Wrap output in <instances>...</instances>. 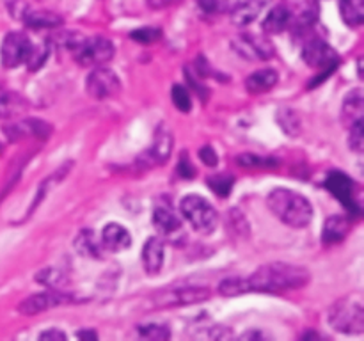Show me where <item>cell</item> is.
Segmentation results:
<instances>
[{"label": "cell", "mask_w": 364, "mask_h": 341, "mask_svg": "<svg viewBox=\"0 0 364 341\" xmlns=\"http://www.w3.org/2000/svg\"><path fill=\"white\" fill-rule=\"evenodd\" d=\"M311 276L304 266L290 265V263H269L263 265L247 277L249 291H267V293H277V291L297 290L306 286Z\"/></svg>", "instance_id": "6da1fadb"}, {"label": "cell", "mask_w": 364, "mask_h": 341, "mask_svg": "<svg viewBox=\"0 0 364 341\" xmlns=\"http://www.w3.org/2000/svg\"><path fill=\"white\" fill-rule=\"evenodd\" d=\"M270 212L290 227H306L313 219V206L304 195L288 188H276L267 197Z\"/></svg>", "instance_id": "7a4b0ae2"}, {"label": "cell", "mask_w": 364, "mask_h": 341, "mask_svg": "<svg viewBox=\"0 0 364 341\" xmlns=\"http://www.w3.org/2000/svg\"><path fill=\"white\" fill-rule=\"evenodd\" d=\"M329 323L343 334L364 332V305L359 297H345L329 309Z\"/></svg>", "instance_id": "3957f363"}, {"label": "cell", "mask_w": 364, "mask_h": 341, "mask_svg": "<svg viewBox=\"0 0 364 341\" xmlns=\"http://www.w3.org/2000/svg\"><path fill=\"white\" fill-rule=\"evenodd\" d=\"M68 48L73 53L75 60L82 66H103L114 57V45L110 39L95 36V38H78L71 39Z\"/></svg>", "instance_id": "277c9868"}, {"label": "cell", "mask_w": 364, "mask_h": 341, "mask_svg": "<svg viewBox=\"0 0 364 341\" xmlns=\"http://www.w3.org/2000/svg\"><path fill=\"white\" fill-rule=\"evenodd\" d=\"M180 212L199 233L208 234L217 227L219 217H217L215 208L201 195H185L180 202Z\"/></svg>", "instance_id": "5b68a950"}, {"label": "cell", "mask_w": 364, "mask_h": 341, "mask_svg": "<svg viewBox=\"0 0 364 341\" xmlns=\"http://www.w3.org/2000/svg\"><path fill=\"white\" fill-rule=\"evenodd\" d=\"M212 291L205 286H171L167 290L153 295L156 308H173V305H188L203 302L210 297Z\"/></svg>", "instance_id": "8992f818"}, {"label": "cell", "mask_w": 364, "mask_h": 341, "mask_svg": "<svg viewBox=\"0 0 364 341\" xmlns=\"http://www.w3.org/2000/svg\"><path fill=\"white\" fill-rule=\"evenodd\" d=\"M34 52V45L23 32H9L4 38L2 48H0V57L6 67H18L21 64H27L28 59Z\"/></svg>", "instance_id": "52a82bcc"}, {"label": "cell", "mask_w": 364, "mask_h": 341, "mask_svg": "<svg viewBox=\"0 0 364 341\" xmlns=\"http://www.w3.org/2000/svg\"><path fill=\"white\" fill-rule=\"evenodd\" d=\"M302 59L313 70H323L327 75L338 66V53L322 38H311L302 48Z\"/></svg>", "instance_id": "ba28073f"}, {"label": "cell", "mask_w": 364, "mask_h": 341, "mask_svg": "<svg viewBox=\"0 0 364 341\" xmlns=\"http://www.w3.org/2000/svg\"><path fill=\"white\" fill-rule=\"evenodd\" d=\"M85 89H87V94L95 99H110L114 96L119 94L121 91V80L117 78V75L114 73L109 67L96 66L95 71L87 75V80H85Z\"/></svg>", "instance_id": "9c48e42d"}, {"label": "cell", "mask_w": 364, "mask_h": 341, "mask_svg": "<svg viewBox=\"0 0 364 341\" xmlns=\"http://www.w3.org/2000/svg\"><path fill=\"white\" fill-rule=\"evenodd\" d=\"M233 48L238 55L249 60H267L274 57V46L267 38L259 34H240L233 39Z\"/></svg>", "instance_id": "30bf717a"}, {"label": "cell", "mask_w": 364, "mask_h": 341, "mask_svg": "<svg viewBox=\"0 0 364 341\" xmlns=\"http://www.w3.org/2000/svg\"><path fill=\"white\" fill-rule=\"evenodd\" d=\"M75 302V298L68 293H60V291L52 290V291H43V293L31 295L28 298H25L20 305H18V311L21 315H39L43 311H48V309L57 308V305L63 304H71Z\"/></svg>", "instance_id": "8fae6325"}, {"label": "cell", "mask_w": 364, "mask_h": 341, "mask_svg": "<svg viewBox=\"0 0 364 341\" xmlns=\"http://www.w3.org/2000/svg\"><path fill=\"white\" fill-rule=\"evenodd\" d=\"M326 187L329 188V190L333 192L348 210L359 212V210L355 208L354 181H352L347 174H343L341 170H333V173H329V176H327Z\"/></svg>", "instance_id": "7c38bea8"}, {"label": "cell", "mask_w": 364, "mask_h": 341, "mask_svg": "<svg viewBox=\"0 0 364 341\" xmlns=\"http://www.w3.org/2000/svg\"><path fill=\"white\" fill-rule=\"evenodd\" d=\"M102 244L105 251L121 252L132 245V234L124 226L117 222H109L102 231Z\"/></svg>", "instance_id": "4fadbf2b"}, {"label": "cell", "mask_w": 364, "mask_h": 341, "mask_svg": "<svg viewBox=\"0 0 364 341\" xmlns=\"http://www.w3.org/2000/svg\"><path fill=\"white\" fill-rule=\"evenodd\" d=\"M270 2L272 0H244V2H237V6L231 11V21L238 27H247L262 14V11Z\"/></svg>", "instance_id": "5bb4252c"}, {"label": "cell", "mask_w": 364, "mask_h": 341, "mask_svg": "<svg viewBox=\"0 0 364 341\" xmlns=\"http://www.w3.org/2000/svg\"><path fill=\"white\" fill-rule=\"evenodd\" d=\"M171 151H173V135L167 130V126H160V130L155 134V142L144 155V160H148V163H151V166L164 163L169 158Z\"/></svg>", "instance_id": "9a60e30c"}, {"label": "cell", "mask_w": 364, "mask_h": 341, "mask_svg": "<svg viewBox=\"0 0 364 341\" xmlns=\"http://www.w3.org/2000/svg\"><path fill=\"white\" fill-rule=\"evenodd\" d=\"M142 265L149 276H155L160 272L164 265V242L162 238L151 237L146 240L142 247Z\"/></svg>", "instance_id": "2e32d148"}, {"label": "cell", "mask_w": 364, "mask_h": 341, "mask_svg": "<svg viewBox=\"0 0 364 341\" xmlns=\"http://www.w3.org/2000/svg\"><path fill=\"white\" fill-rule=\"evenodd\" d=\"M153 224L159 229V233L166 237H173L174 233L181 231V220L176 215L171 205H159L153 212Z\"/></svg>", "instance_id": "e0dca14e"}, {"label": "cell", "mask_w": 364, "mask_h": 341, "mask_svg": "<svg viewBox=\"0 0 364 341\" xmlns=\"http://www.w3.org/2000/svg\"><path fill=\"white\" fill-rule=\"evenodd\" d=\"M75 249L80 256L91 259H103L105 256V247L98 240L96 233L92 229H82L75 238Z\"/></svg>", "instance_id": "ac0fdd59"}, {"label": "cell", "mask_w": 364, "mask_h": 341, "mask_svg": "<svg viewBox=\"0 0 364 341\" xmlns=\"http://www.w3.org/2000/svg\"><path fill=\"white\" fill-rule=\"evenodd\" d=\"M291 21H294V13L290 11V7L281 4V6L272 7L269 11L262 27L267 34H281V32H284L290 27Z\"/></svg>", "instance_id": "d6986e66"}, {"label": "cell", "mask_w": 364, "mask_h": 341, "mask_svg": "<svg viewBox=\"0 0 364 341\" xmlns=\"http://www.w3.org/2000/svg\"><path fill=\"white\" fill-rule=\"evenodd\" d=\"M364 116V94L361 89H354L350 94H347L343 102V109H341V121L347 128L352 124L363 121Z\"/></svg>", "instance_id": "ffe728a7"}, {"label": "cell", "mask_w": 364, "mask_h": 341, "mask_svg": "<svg viewBox=\"0 0 364 341\" xmlns=\"http://www.w3.org/2000/svg\"><path fill=\"white\" fill-rule=\"evenodd\" d=\"M279 80V75L272 67H265V70H258L252 75H249L247 80H245V87L252 94H262V92L270 91L274 85Z\"/></svg>", "instance_id": "44dd1931"}, {"label": "cell", "mask_w": 364, "mask_h": 341, "mask_svg": "<svg viewBox=\"0 0 364 341\" xmlns=\"http://www.w3.org/2000/svg\"><path fill=\"white\" fill-rule=\"evenodd\" d=\"M27 27L31 28H55L63 25V18L50 11H31L27 7L20 18Z\"/></svg>", "instance_id": "7402d4cb"}, {"label": "cell", "mask_w": 364, "mask_h": 341, "mask_svg": "<svg viewBox=\"0 0 364 341\" xmlns=\"http://www.w3.org/2000/svg\"><path fill=\"white\" fill-rule=\"evenodd\" d=\"M340 13L348 27H361L364 23V0H340Z\"/></svg>", "instance_id": "603a6c76"}, {"label": "cell", "mask_w": 364, "mask_h": 341, "mask_svg": "<svg viewBox=\"0 0 364 341\" xmlns=\"http://www.w3.org/2000/svg\"><path fill=\"white\" fill-rule=\"evenodd\" d=\"M348 233V220L345 217H331L327 219L326 227H323L322 233V242L323 244H338V242L343 240Z\"/></svg>", "instance_id": "cb8c5ba5"}, {"label": "cell", "mask_w": 364, "mask_h": 341, "mask_svg": "<svg viewBox=\"0 0 364 341\" xmlns=\"http://www.w3.org/2000/svg\"><path fill=\"white\" fill-rule=\"evenodd\" d=\"M277 123H279V126L283 128L284 134L288 135H299L301 134V117H299V114L295 112V110L291 109H281L277 110Z\"/></svg>", "instance_id": "d4e9b609"}, {"label": "cell", "mask_w": 364, "mask_h": 341, "mask_svg": "<svg viewBox=\"0 0 364 341\" xmlns=\"http://www.w3.org/2000/svg\"><path fill=\"white\" fill-rule=\"evenodd\" d=\"M238 0H198V6L201 13L210 14V16H219L233 11Z\"/></svg>", "instance_id": "484cf974"}, {"label": "cell", "mask_w": 364, "mask_h": 341, "mask_svg": "<svg viewBox=\"0 0 364 341\" xmlns=\"http://www.w3.org/2000/svg\"><path fill=\"white\" fill-rule=\"evenodd\" d=\"M219 293L224 297H237V295L249 293V284L247 279H242V277H230V279H224L219 284Z\"/></svg>", "instance_id": "4316f807"}, {"label": "cell", "mask_w": 364, "mask_h": 341, "mask_svg": "<svg viewBox=\"0 0 364 341\" xmlns=\"http://www.w3.org/2000/svg\"><path fill=\"white\" fill-rule=\"evenodd\" d=\"M137 334L144 340H169L171 330L164 323H146L137 327Z\"/></svg>", "instance_id": "83f0119b"}, {"label": "cell", "mask_w": 364, "mask_h": 341, "mask_svg": "<svg viewBox=\"0 0 364 341\" xmlns=\"http://www.w3.org/2000/svg\"><path fill=\"white\" fill-rule=\"evenodd\" d=\"M206 183L217 195H228L233 188L235 178L231 174H215V176H210Z\"/></svg>", "instance_id": "f1b7e54d"}, {"label": "cell", "mask_w": 364, "mask_h": 341, "mask_svg": "<svg viewBox=\"0 0 364 341\" xmlns=\"http://www.w3.org/2000/svg\"><path fill=\"white\" fill-rule=\"evenodd\" d=\"M171 98H173L174 107H176L180 112H188L192 109V99L188 94L187 89L180 84L173 85V91H171Z\"/></svg>", "instance_id": "f546056e"}, {"label": "cell", "mask_w": 364, "mask_h": 341, "mask_svg": "<svg viewBox=\"0 0 364 341\" xmlns=\"http://www.w3.org/2000/svg\"><path fill=\"white\" fill-rule=\"evenodd\" d=\"M364 121H359V123L352 124L348 130H350V134H348V146H350L352 151L355 153H363L364 149Z\"/></svg>", "instance_id": "4dcf8cb0"}, {"label": "cell", "mask_w": 364, "mask_h": 341, "mask_svg": "<svg viewBox=\"0 0 364 341\" xmlns=\"http://www.w3.org/2000/svg\"><path fill=\"white\" fill-rule=\"evenodd\" d=\"M160 31L155 27H142V28H137V31H134L130 34L132 39H135L137 43H141V45H151V43L159 41L160 39Z\"/></svg>", "instance_id": "1f68e13d"}, {"label": "cell", "mask_w": 364, "mask_h": 341, "mask_svg": "<svg viewBox=\"0 0 364 341\" xmlns=\"http://www.w3.org/2000/svg\"><path fill=\"white\" fill-rule=\"evenodd\" d=\"M237 162L244 167H267L274 166V162L270 158H263L258 155H240L237 158Z\"/></svg>", "instance_id": "d6a6232c"}, {"label": "cell", "mask_w": 364, "mask_h": 341, "mask_svg": "<svg viewBox=\"0 0 364 341\" xmlns=\"http://www.w3.org/2000/svg\"><path fill=\"white\" fill-rule=\"evenodd\" d=\"M36 281L46 284V286H57L63 281V276L59 274V270L55 269H45L39 276H36Z\"/></svg>", "instance_id": "836d02e7"}, {"label": "cell", "mask_w": 364, "mask_h": 341, "mask_svg": "<svg viewBox=\"0 0 364 341\" xmlns=\"http://www.w3.org/2000/svg\"><path fill=\"white\" fill-rule=\"evenodd\" d=\"M199 158H201L203 163H205V166H208V167H215L217 162H219L215 151H213L210 146H205V148L199 149Z\"/></svg>", "instance_id": "e575fe53"}, {"label": "cell", "mask_w": 364, "mask_h": 341, "mask_svg": "<svg viewBox=\"0 0 364 341\" xmlns=\"http://www.w3.org/2000/svg\"><path fill=\"white\" fill-rule=\"evenodd\" d=\"M178 174H180V176H183V178H192V176H196V169H194V166H192L191 162H188V158L187 156H181V160H180V163H178Z\"/></svg>", "instance_id": "d590c367"}, {"label": "cell", "mask_w": 364, "mask_h": 341, "mask_svg": "<svg viewBox=\"0 0 364 341\" xmlns=\"http://www.w3.org/2000/svg\"><path fill=\"white\" fill-rule=\"evenodd\" d=\"M39 340H66V332L59 329H48V330H43L39 334Z\"/></svg>", "instance_id": "8d00e7d4"}, {"label": "cell", "mask_w": 364, "mask_h": 341, "mask_svg": "<svg viewBox=\"0 0 364 341\" xmlns=\"http://www.w3.org/2000/svg\"><path fill=\"white\" fill-rule=\"evenodd\" d=\"M178 2H180V0H146V4H148L151 9H166V7L174 6V4Z\"/></svg>", "instance_id": "74e56055"}, {"label": "cell", "mask_w": 364, "mask_h": 341, "mask_svg": "<svg viewBox=\"0 0 364 341\" xmlns=\"http://www.w3.org/2000/svg\"><path fill=\"white\" fill-rule=\"evenodd\" d=\"M77 337H80V340H85V337H89V340H96L98 334H96L95 330H78Z\"/></svg>", "instance_id": "f35d334b"}, {"label": "cell", "mask_w": 364, "mask_h": 341, "mask_svg": "<svg viewBox=\"0 0 364 341\" xmlns=\"http://www.w3.org/2000/svg\"><path fill=\"white\" fill-rule=\"evenodd\" d=\"M255 337H265V334L263 332H256V330H249V332L242 334V340H255Z\"/></svg>", "instance_id": "ab89813d"}, {"label": "cell", "mask_w": 364, "mask_h": 341, "mask_svg": "<svg viewBox=\"0 0 364 341\" xmlns=\"http://www.w3.org/2000/svg\"><path fill=\"white\" fill-rule=\"evenodd\" d=\"M6 92H7V91H4V89L0 87V102H2V98H4V96H6Z\"/></svg>", "instance_id": "60d3db41"}]
</instances>
